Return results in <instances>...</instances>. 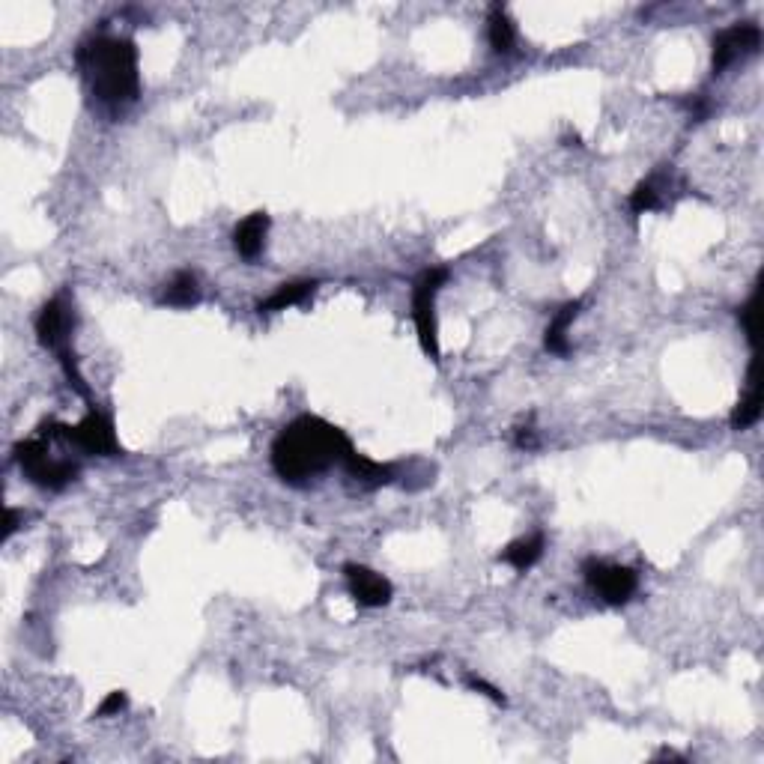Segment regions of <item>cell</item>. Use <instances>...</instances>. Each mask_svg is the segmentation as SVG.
Returning <instances> with one entry per match:
<instances>
[{"label": "cell", "instance_id": "cell-1", "mask_svg": "<svg viewBox=\"0 0 764 764\" xmlns=\"http://www.w3.org/2000/svg\"><path fill=\"white\" fill-rule=\"evenodd\" d=\"M353 451L347 433L320 415H299L272 442V469L281 481L305 487Z\"/></svg>", "mask_w": 764, "mask_h": 764}, {"label": "cell", "instance_id": "cell-2", "mask_svg": "<svg viewBox=\"0 0 764 764\" xmlns=\"http://www.w3.org/2000/svg\"><path fill=\"white\" fill-rule=\"evenodd\" d=\"M75 63L90 93L96 96V102L120 108L138 99L141 75H138V48L132 39L93 33L78 45Z\"/></svg>", "mask_w": 764, "mask_h": 764}, {"label": "cell", "instance_id": "cell-3", "mask_svg": "<svg viewBox=\"0 0 764 764\" xmlns=\"http://www.w3.org/2000/svg\"><path fill=\"white\" fill-rule=\"evenodd\" d=\"M39 436L51 439V442H66L75 445L84 454H99V457H117L120 454V442L114 433V421L99 412L96 406L84 415V421H78L75 427L69 424H57V421H45L39 427Z\"/></svg>", "mask_w": 764, "mask_h": 764}, {"label": "cell", "instance_id": "cell-4", "mask_svg": "<svg viewBox=\"0 0 764 764\" xmlns=\"http://www.w3.org/2000/svg\"><path fill=\"white\" fill-rule=\"evenodd\" d=\"M21 472L42 490H63L66 484H72L78 478V463L72 460H60V457H51V439L45 436H33V439H24L12 448Z\"/></svg>", "mask_w": 764, "mask_h": 764}, {"label": "cell", "instance_id": "cell-5", "mask_svg": "<svg viewBox=\"0 0 764 764\" xmlns=\"http://www.w3.org/2000/svg\"><path fill=\"white\" fill-rule=\"evenodd\" d=\"M448 269L445 266H430L424 269L415 281H412V320L418 329V344L421 350L439 362V332H436V293L442 290V284L448 281Z\"/></svg>", "mask_w": 764, "mask_h": 764}, {"label": "cell", "instance_id": "cell-6", "mask_svg": "<svg viewBox=\"0 0 764 764\" xmlns=\"http://www.w3.org/2000/svg\"><path fill=\"white\" fill-rule=\"evenodd\" d=\"M582 573H585L588 588L609 606H624L639 588V576L633 568L612 565V562H603V559H588L582 565Z\"/></svg>", "mask_w": 764, "mask_h": 764}, {"label": "cell", "instance_id": "cell-7", "mask_svg": "<svg viewBox=\"0 0 764 764\" xmlns=\"http://www.w3.org/2000/svg\"><path fill=\"white\" fill-rule=\"evenodd\" d=\"M759 45H762V30H759V24L744 21V24H732V27L720 30V33L714 36V57H711L714 72H717V75L726 72L735 60L756 54Z\"/></svg>", "mask_w": 764, "mask_h": 764}, {"label": "cell", "instance_id": "cell-8", "mask_svg": "<svg viewBox=\"0 0 764 764\" xmlns=\"http://www.w3.org/2000/svg\"><path fill=\"white\" fill-rule=\"evenodd\" d=\"M69 332H72V314H69L66 302L60 296L45 302L39 317H36V338H39V344L60 356V353L69 350Z\"/></svg>", "mask_w": 764, "mask_h": 764}, {"label": "cell", "instance_id": "cell-9", "mask_svg": "<svg viewBox=\"0 0 764 764\" xmlns=\"http://www.w3.org/2000/svg\"><path fill=\"white\" fill-rule=\"evenodd\" d=\"M344 576H347V585H350V594L359 606L365 609H380L391 600L394 588L391 582L382 576V573L371 571L365 565H347L344 568Z\"/></svg>", "mask_w": 764, "mask_h": 764}, {"label": "cell", "instance_id": "cell-10", "mask_svg": "<svg viewBox=\"0 0 764 764\" xmlns=\"http://www.w3.org/2000/svg\"><path fill=\"white\" fill-rule=\"evenodd\" d=\"M266 233H269V215L263 209L251 212L248 218H242L233 230V248L242 260H257L263 245H266Z\"/></svg>", "mask_w": 764, "mask_h": 764}, {"label": "cell", "instance_id": "cell-11", "mask_svg": "<svg viewBox=\"0 0 764 764\" xmlns=\"http://www.w3.org/2000/svg\"><path fill=\"white\" fill-rule=\"evenodd\" d=\"M759 418H762V380H759V353H753L750 377H747V394L738 400V406L732 412V427L735 430H747Z\"/></svg>", "mask_w": 764, "mask_h": 764}, {"label": "cell", "instance_id": "cell-12", "mask_svg": "<svg viewBox=\"0 0 764 764\" xmlns=\"http://www.w3.org/2000/svg\"><path fill=\"white\" fill-rule=\"evenodd\" d=\"M344 469H347V475L350 478H356L359 484H365V487H382V484H388V481H394V466L391 463H377V460H371V457H365V454H359L356 448L344 457V463H341Z\"/></svg>", "mask_w": 764, "mask_h": 764}, {"label": "cell", "instance_id": "cell-13", "mask_svg": "<svg viewBox=\"0 0 764 764\" xmlns=\"http://www.w3.org/2000/svg\"><path fill=\"white\" fill-rule=\"evenodd\" d=\"M579 308H582V302L573 299V302H565V305L553 314V320H550V326H547V332H544V347H547V353H553V356H568V353H571L568 329H571L573 320L579 317Z\"/></svg>", "mask_w": 764, "mask_h": 764}, {"label": "cell", "instance_id": "cell-14", "mask_svg": "<svg viewBox=\"0 0 764 764\" xmlns=\"http://www.w3.org/2000/svg\"><path fill=\"white\" fill-rule=\"evenodd\" d=\"M541 556H544V535L535 532V535H526V538L508 544V547L499 553V562L511 565L514 571L526 573L529 568H535V565L541 562Z\"/></svg>", "mask_w": 764, "mask_h": 764}, {"label": "cell", "instance_id": "cell-15", "mask_svg": "<svg viewBox=\"0 0 764 764\" xmlns=\"http://www.w3.org/2000/svg\"><path fill=\"white\" fill-rule=\"evenodd\" d=\"M320 284L317 281H287V284H281L269 299H263L260 305H257V311L260 314H272V311H287V308H293V305H302V302H308L311 296H314V290H317Z\"/></svg>", "mask_w": 764, "mask_h": 764}, {"label": "cell", "instance_id": "cell-16", "mask_svg": "<svg viewBox=\"0 0 764 764\" xmlns=\"http://www.w3.org/2000/svg\"><path fill=\"white\" fill-rule=\"evenodd\" d=\"M487 39L493 45L496 54H511L514 45H517V27L511 21V15L502 9V6H493L490 9V18H487Z\"/></svg>", "mask_w": 764, "mask_h": 764}, {"label": "cell", "instance_id": "cell-17", "mask_svg": "<svg viewBox=\"0 0 764 764\" xmlns=\"http://www.w3.org/2000/svg\"><path fill=\"white\" fill-rule=\"evenodd\" d=\"M200 302V281L194 272H177L168 284H165V293H162V305H171V308H191Z\"/></svg>", "mask_w": 764, "mask_h": 764}, {"label": "cell", "instance_id": "cell-18", "mask_svg": "<svg viewBox=\"0 0 764 764\" xmlns=\"http://www.w3.org/2000/svg\"><path fill=\"white\" fill-rule=\"evenodd\" d=\"M663 206V186H660V177H648L642 180L636 189L630 191V209L636 215H645V212H654Z\"/></svg>", "mask_w": 764, "mask_h": 764}, {"label": "cell", "instance_id": "cell-19", "mask_svg": "<svg viewBox=\"0 0 764 764\" xmlns=\"http://www.w3.org/2000/svg\"><path fill=\"white\" fill-rule=\"evenodd\" d=\"M759 299H762V287L756 284L750 302H747L744 308H738V320H741V326H744L747 341L753 344V350L759 347Z\"/></svg>", "mask_w": 764, "mask_h": 764}, {"label": "cell", "instance_id": "cell-20", "mask_svg": "<svg viewBox=\"0 0 764 764\" xmlns=\"http://www.w3.org/2000/svg\"><path fill=\"white\" fill-rule=\"evenodd\" d=\"M126 705H129V696L123 690H114L102 699V705L96 708V717H114V714L126 711Z\"/></svg>", "mask_w": 764, "mask_h": 764}, {"label": "cell", "instance_id": "cell-21", "mask_svg": "<svg viewBox=\"0 0 764 764\" xmlns=\"http://www.w3.org/2000/svg\"><path fill=\"white\" fill-rule=\"evenodd\" d=\"M466 684H469V690H475V693H481V696L493 699L496 705H505V696H502L493 684H487L484 678H478V675H466Z\"/></svg>", "mask_w": 764, "mask_h": 764}, {"label": "cell", "instance_id": "cell-22", "mask_svg": "<svg viewBox=\"0 0 764 764\" xmlns=\"http://www.w3.org/2000/svg\"><path fill=\"white\" fill-rule=\"evenodd\" d=\"M514 442H517V448H526V451L538 448V436H535V427H532V424H526V427H517V436H514Z\"/></svg>", "mask_w": 764, "mask_h": 764}, {"label": "cell", "instance_id": "cell-23", "mask_svg": "<svg viewBox=\"0 0 764 764\" xmlns=\"http://www.w3.org/2000/svg\"><path fill=\"white\" fill-rule=\"evenodd\" d=\"M18 529V511L15 508H6V523H3V541H9Z\"/></svg>", "mask_w": 764, "mask_h": 764}]
</instances>
